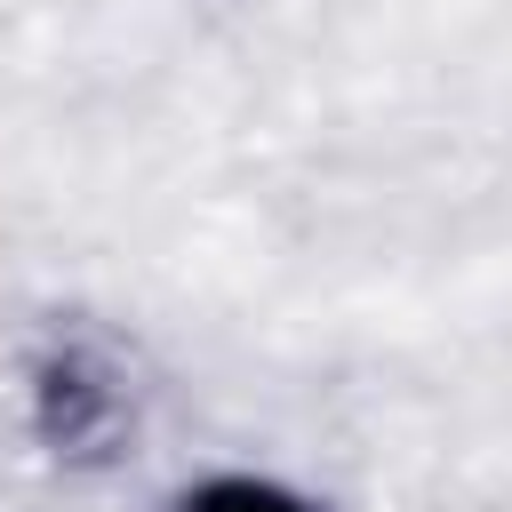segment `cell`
Instances as JSON below:
<instances>
[{
  "instance_id": "1",
  "label": "cell",
  "mask_w": 512,
  "mask_h": 512,
  "mask_svg": "<svg viewBox=\"0 0 512 512\" xmlns=\"http://www.w3.org/2000/svg\"><path fill=\"white\" fill-rule=\"evenodd\" d=\"M184 512H304V504L280 496V488H256V480H216V488H200Z\"/></svg>"
}]
</instances>
